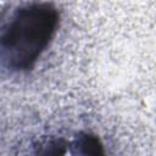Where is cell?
I'll return each instance as SVG.
<instances>
[{
  "mask_svg": "<svg viewBox=\"0 0 156 156\" xmlns=\"http://www.w3.org/2000/svg\"><path fill=\"white\" fill-rule=\"evenodd\" d=\"M60 13L48 1H32L0 18V69L10 74L32 71L52 43Z\"/></svg>",
  "mask_w": 156,
  "mask_h": 156,
  "instance_id": "6da1fadb",
  "label": "cell"
},
{
  "mask_svg": "<svg viewBox=\"0 0 156 156\" xmlns=\"http://www.w3.org/2000/svg\"><path fill=\"white\" fill-rule=\"evenodd\" d=\"M72 146L77 147L78 152L83 155H100L104 154L102 144L100 139L93 134L88 133H80L79 136H77L72 143H69Z\"/></svg>",
  "mask_w": 156,
  "mask_h": 156,
  "instance_id": "7a4b0ae2",
  "label": "cell"
}]
</instances>
